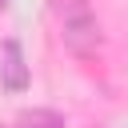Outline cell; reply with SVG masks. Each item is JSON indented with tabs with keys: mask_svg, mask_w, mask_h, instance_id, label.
<instances>
[{
	"mask_svg": "<svg viewBox=\"0 0 128 128\" xmlns=\"http://www.w3.org/2000/svg\"><path fill=\"white\" fill-rule=\"evenodd\" d=\"M24 84H28L24 52H20L16 40H8V44H4V88H8V92H24Z\"/></svg>",
	"mask_w": 128,
	"mask_h": 128,
	"instance_id": "obj_2",
	"label": "cell"
},
{
	"mask_svg": "<svg viewBox=\"0 0 128 128\" xmlns=\"http://www.w3.org/2000/svg\"><path fill=\"white\" fill-rule=\"evenodd\" d=\"M16 128H64V116L52 108H28L16 116Z\"/></svg>",
	"mask_w": 128,
	"mask_h": 128,
	"instance_id": "obj_3",
	"label": "cell"
},
{
	"mask_svg": "<svg viewBox=\"0 0 128 128\" xmlns=\"http://www.w3.org/2000/svg\"><path fill=\"white\" fill-rule=\"evenodd\" d=\"M56 8V20H60V36H64V48L76 52V56H96L100 48V28H96V16L88 12L84 0H52Z\"/></svg>",
	"mask_w": 128,
	"mask_h": 128,
	"instance_id": "obj_1",
	"label": "cell"
}]
</instances>
